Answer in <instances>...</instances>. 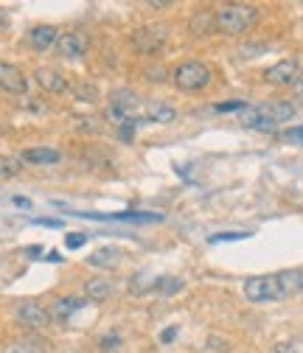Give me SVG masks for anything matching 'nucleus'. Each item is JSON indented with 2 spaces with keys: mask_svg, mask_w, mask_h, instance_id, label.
<instances>
[{
  "mask_svg": "<svg viewBox=\"0 0 303 353\" xmlns=\"http://www.w3.org/2000/svg\"><path fill=\"white\" fill-rule=\"evenodd\" d=\"M295 294H303V267L273 275H255L244 281V297L250 303H278Z\"/></svg>",
  "mask_w": 303,
  "mask_h": 353,
  "instance_id": "f257e3e1",
  "label": "nucleus"
},
{
  "mask_svg": "<svg viewBox=\"0 0 303 353\" xmlns=\"http://www.w3.org/2000/svg\"><path fill=\"white\" fill-rule=\"evenodd\" d=\"M295 115V104L289 101H264V104H247L242 112H236L239 123L247 129H275L281 123H286Z\"/></svg>",
  "mask_w": 303,
  "mask_h": 353,
  "instance_id": "f03ea898",
  "label": "nucleus"
},
{
  "mask_svg": "<svg viewBox=\"0 0 303 353\" xmlns=\"http://www.w3.org/2000/svg\"><path fill=\"white\" fill-rule=\"evenodd\" d=\"M258 12L255 6H244V3H231V6H222L213 12V28L222 31L228 37H239L244 31H250L255 23H258Z\"/></svg>",
  "mask_w": 303,
  "mask_h": 353,
  "instance_id": "7ed1b4c3",
  "label": "nucleus"
},
{
  "mask_svg": "<svg viewBox=\"0 0 303 353\" xmlns=\"http://www.w3.org/2000/svg\"><path fill=\"white\" fill-rule=\"evenodd\" d=\"M211 79H213V70H211L205 62H199V59L183 62V65L175 68V73H171V81H175L180 90H186V93H199V90H205V87L211 84Z\"/></svg>",
  "mask_w": 303,
  "mask_h": 353,
  "instance_id": "20e7f679",
  "label": "nucleus"
},
{
  "mask_svg": "<svg viewBox=\"0 0 303 353\" xmlns=\"http://www.w3.org/2000/svg\"><path fill=\"white\" fill-rule=\"evenodd\" d=\"M168 26L166 23H149V26H138L133 34H129V42H133V48L144 57H152L157 54L163 46H166V39H168Z\"/></svg>",
  "mask_w": 303,
  "mask_h": 353,
  "instance_id": "39448f33",
  "label": "nucleus"
},
{
  "mask_svg": "<svg viewBox=\"0 0 303 353\" xmlns=\"http://www.w3.org/2000/svg\"><path fill=\"white\" fill-rule=\"evenodd\" d=\"M17 323L26 325L28 331H46L51 325V314L46 305H39L34 300H26L17 305Z\"/></svg>",
  "mask_w": 303,
  "mask_h": 353,
  "instance_id": "423d86ee",
  "label": "nucleus"
},
{
  "mask_svg": "<svg viewBox=\"0 0 303 353\" xmlns=\"http://www.w3.org/2000/svg\"><path fill=\"white\" fill-rule=\"evenodd\" d=\"M88 46H90V39L84 31H65L57 39V54L62 59H81L88 54Z\"/></svg>",
  "mask_w": 303,
  "mask_h": 353,
  "instance_id": "0eeeda50",
  "label": "nucleus"
},
{
  "mask_svg": "<svg viewBox=\"0 0 303 353\" xmlns=\"http://www.w3.org/2000/svg\"><path fill=\"white\" fill-rule=\"evenodd\" d=\"M0 90L9 96H26L28 93V79L17 65L0 62Z\"/></svg>",
  "mask_w": 303,
  "mask_h": 353,
  "instance_id": "6e6552de",
  "label": "nucleus"
},
{
  "mask_svg": "<svg viewBox=\"0 0 303 353\" xmlns=\"http://www.w3.org/2000/svg\"><path fill=\"white\" fill-rule=\"evenodd\" d=\"M264 79L275 87H289V84H297L300 81V65L295 59H284V62H275L273 68H267Z\"/></svg>",
  "mask_w": 303,
  "mask_h": 353,
  "instance_id": "1a4fd4ad",
  "label": "nucleus"
},
{
  "mask_svg": "<svg viewBox=\"0 0 303 353\" xmlns=\"http://www.w3.org/2000/svg\"><path fill=\"white\" fill-rule=\"evenodd\" d=\"M34 79H37V84L42 87V90H46V93H54V96H59V93H68V90H70L68 79H65L59 70H54V68H37Z\"/></svg>",
  "mask_w": 303,
  "mask_h": 353,
  "instance_id": "9d476101",
  "label": "nucleus"
},
{
  "mask_svg": "<svg viewBox=\"0 0 303 353\" xmlns=\"http://www.w3.org/2000/svg\"><path fill=\"white\" fill-rule=\"evenodd\" d=\"M138 107H141L138 93L126 90V87H118V90L110 93V110H115V112H121V115H126V118H135Z\"/></svg>",
  "mask_w": 303,
  "mask_h": 353,
  "instance_id": "9b49d317",
  "label": "nucleus"
},
{
  "mask_svg": "<svg viewBox=\"0 0 303 353\" xmlns=\"http://www.w3.org/2000/svg\"><path fill=\"white\" fill-rule=\"evenodd\" d=\"M81 305H84V300H81V297H59V300H54V303H51V308H48L51 323L65 325V323L79 312Z\"/></svg>",
  "mask_w": 303,
  "mask_h": 353,
  "instance_id": "f8f14e48",
  "label": "nucleus"
},
{
  "mask_svg": "<svg viewBox=\"0 0 303 353\" xmlns=\"http://www.w3.org/2000/svg\"><path fill=\"white\" fill-rule=\"evenodd\" d=\"M57 39H59V31L54 26H37L28 31V46L34 51H48V48H57Z\"/></svg>",
  "mask_w": 303,
  "mask_h": 353,
  "instance_id": "ddd939ff",
  "label": "nucleus"
},
{
  "mask_svg": "<svg viewBox=\"0 0 303 353\" xmlns=\"http://www.w3.org/2000/svg\"><path fill=\"white\" fill-rule=\"evenodd\" d=\"M20 160L28 163V165H54V163L62 160V154L57 149H51V146H37V149H26L20 154Z\"/></svg>",
  "mask_w": 303,
  "mask_h": 353,
  "instance_id": "4468645a",
  "label": "nucleus"
},
{
  "mask_svg": "<svg viewBox=\"0 0 303 353\" xmlns=\"http://www.w3.org/2000/svg\"><path fill=\"white\" fill-rule=\"evenodd\" d=\"M113 292H115V286H113L110 278H90L88 283H84V297H88V300H96V303L110 300Z\"/></svg>",
  "mask_w": 303,
  "mask_h": 353,
  "instance_id": "2eb2a0df",
  "label": "nucleus"
},
{
  "mask_svg": "<svg viewBox=\"0 0 303 353\" xmlns=\"http://www.w3.org/2000/svg\"><path fill=\"white\" fill-rule=\"evenodd\" d=\"M6 353H48V342L34 336V334L31 336H20L6 347Z\"/></svg>",
  "mask_w": 303,
  "mask_h": 353,
  "instance_id": "dca6fc26",
  "label": "nucleus"
},
{
  "mask_svg": "<svg viewBox=\"0 0 303 353\" xmlns=\"http://www.w3.org/2000/svg\"><path fill=\"white\" fill-rule=\"evenodd\" d=\"M175 118H177V110L171 107V104L152 101V104L146 107V121H152V123H171Z\"/></svg>",
  "mask_w": 303,
  "mask_h": 353,
  "instance_id": "f3484780",
  "label": "nucleus"
},
{
  "mask_svg": "<svg viewBox=\"0 0 303 353\" xmlns=\"http://www.w3.org/2000/svg\"><path fill=\"white\" fill-rule=\"evenodd\" d=\"M118 258H121V250H115V247H101V250H96V252L88 258V263H90V267H107V270H113V267H118Z\"/></svg>",
  "mask_w": 303,
  "mask_h": 353,
  "instance_id": "a211bd4d",
  "label": "nucleus"
},
{
  "mask_svg": "<svg viewBox=\"0 0 303 353\" xmlns=\"http://www.w3.org/2000/svg\"><path fill=\"white\" fill-rule=\"evenodd\" d=\"M23 171V160L17 154H0V180H12Z\"/></svg>",
  "mask_w": 303,
  "mask_h": 353,
  "instance_id": "6ab92c4d",
  "label": "nucleus"
},
{
  "mask_svg": "<svg viewBox=\"0 0 303 353\" xmlns=\"http://www.w3.org/2000/svg\"><path fill=\"white\" fill-rule=\"evenodd\" d=\"M155 281L157 278H152L149 272H138L133 281H129V292H133V294H144V292L155 289Z\"/></svg>",
  "mask_w": 303,
  "mask_h": 353,
  "instance_id": "aec40b11",
  "label": "nucleus"
},
{
  "mask_svg": "<svg viewBox=\"0 0 303 353\" xmlns=\"http://www.w3.org/2000/svg\"><path fill=\"white\" fill-rule=\"evenodd\" d=\"M180 289H183L180 278H157L155 281V292H160V294H177Z\"/></svg>",
  "mask_w": 303,
  "mask_h": 353,
  "instance_id": "412c9836",
  "label": "nucleus"
},
{
  "mask_svg": "<svg viewBox=\"0 0 303 353\" xmlns=\"http://www.w3.org/2000/svg\"><path fill=\"white\" fill-rule=\"evenodd\" d=\"M273 353H303V342L300 339H281V342H275Z\"/></svg>",
  "mask_w": 303,
  "mask_h": 353,
  "instance_id": "4be33fe9",
  "label": "nucleus"
},
{
  "mask_svg": "<svg viewBox=\"0 0 303 353\" xmlns=\"http://www.w3.org/2000/svg\"><path fill=\"white\" fill-rule=\"evenodd\" d=\"M76 129L79 132H90V135H99V132H101L96 118H76Z\"/></svg>",
  "mask_w": 303,
  "mask_h": 353,
  "instance_id": "5701e85b",
  "label": "nucleus"
},
{
  "mask_svg": "<svg viewBox=\"0 0 303 353\" xmlns=\"http://www.w3.org/2000/svg\"><path fill=\"white\" fill-rule=\"evenodd\" d=\"M99 347H101V353H115V350L121 347V336H118V334H110V336H101V342H99Z\"/></svg>",
  "mask_w": 303,
  "mask_h": 353,
  "instance_id": "b1692460",
  "label": "nucleus"
},
{
  "mask_svg": "<svg viewBox=\"0 0 303 353\" xmlns=\"http://www.w3.org/2000/svg\"><path fill=\"white\" fill-rule=\"evenodd\" d=\"M208 350L211 353H228L231 350V342L222 339V336H208Z\"/></svg>",
  "mask_w": 303,
  "mask_h": 353,
  "instance_id": "393cba45",
  "label": "nucleus"
},
{
  "mask_svg": "<svg viewBox=\"0 0 303 353\" xmlns=\"http://www.w3.org/2000/svg\"><path fill=\"white\" fill-rule=\"evenodd\" d=\"M244 107H247V101L233 99V101H225V104H216V107H213V112H242Z\"/></svg>",
  "mask_w": 303,
  "mask_h": 353,
  "instance_id": "a878e982",
  "label": "nucleus"
},
{
  "mask_svg": "<svg viewBox=\"0 0 303 353\" xmlns=\"http://www.w3.org/2000/svg\"><path fill=\"white\" fill-rule=\"evenodd\" d=\"M76 96H79L81 101H96V99H99V93L93 90V87H88V84H79V87H76Z\"/></svg>",
  "mask_w": 303,
  "mask_h": 353,
  "instance_id": "bb28decb",
  "label": "nucleus"
},
{
  "mask_svg": "<svg viewBox=\"0 0 303 353\" xmlns=\"http://www.w3.org/2000/svg\"><path fill=\"white\" fill-rule=\"evenodd\" d=\"M284 141H289V143H300V146H303V126H292V129H286V132H284Z\"/></svg>",
  "mask_w": 303,
  "mask_h": 353,
  "instance_id": "cd10ccee",
  "label": "nucleus"
},
{
  "mask_svg": "<svg viewBox=\"0 0 303 353\" xmlns=\"http://www.w3.org/2000/svg\"><path fill=\"white\" fill-rule=\"evenodd\" d=\"M84 241H88V236H84V233H70V236L65 239V244H68L70 250H79Z\"/></svg>",
  "mask_w": 303,
  "mask_h": 353,
  "instance_id": "c85d7f7f",
  "label": "nucleus"
},
{
  "mask_svg": "<svg viewBox=\"0 0 303 353\" xmlns=\"http://www.w3.org/2000/svg\"><path fill=\"white\" fill-rule=\"evenodd\" d=\"M236 239H247V233H219V236H211V241H236Z\"/></svg>",
  "mask_w": 303,
  "mask_h": 353,
  "instance_id": "c756f323",
  "label": "nucleus"
},
{
  "mask_svg": "<svg viewBox=\"0 0 303 353\" xmlns=\"http://www.w3.org/2000/svg\"><path fill=\"white\" fill-rule=\"evenodd\" d=\"M37 225H46V228H62V222H59V219H39Z\"/></svg>",
  "mask_w": 303,
  "mask_h": 353,
  "instance_id": "7c9ffc66",
  "label": "nucleus"
},
{
  "mask_svg": "<svg viewBox=\"0 0 303 353\" xmlns=\"http://www.w3.org/2000/svg\"><path fill=\"white\" fill-rule=\"evenodd\" d=\"M175 336H177V328H166L160 339H163V342H171V339H175Z\"/></svg>",
  "mask_w": 303,
  "mask_h": 353,
  "instance_id": "2f4dec72",
  "label": "nucleus"
},
{
  "mask_svg": "<svg viewBox=\"0 0 303 353\" xmlns=\"http://www.w3.org/2000/svg\"><path fill=\"white\" fill-rule=\"evenodd\" d=\"M9 28V14H6V9H0V31H6Z\"/></svg>",
  "mask_w": 303,
  "mask_h": 353,
  "instance_id": "473e14b6",
  "label": "nucleus"
},
{
  "mask_svg": "<svg viewBox=\"0 0 303 353\" xmlns=\"http://www.w3.org/2000/svg\"><path fill=\"white\" fill-rule=\"evenodd\" d=\"M12 202H14L17 208H31V202H28L26 196H12Z\"/></svg>",
  "mask_w": 303,
  "mask_h": 353,
  "instance_id": "72a5a7b5",
  "label": "nucleus"
},
{
  "mask_svg": "<svg viewBox=\"0 0 303 353\" xmlns=\"http://www.w3.org/2000/svg\"><path fill=\"white\" fill-rule=\"evenodd\" d=\"M295 96H297V99H303V79L295 84Z\"/></svg>",
  "mask_w": 303,
  "mask_h": 353,
  "instance_id": "f704fd0d",
  "label": "nucleus"
}]
</instances>
